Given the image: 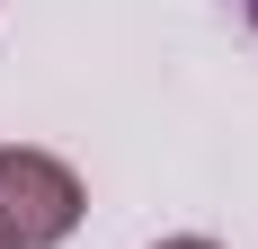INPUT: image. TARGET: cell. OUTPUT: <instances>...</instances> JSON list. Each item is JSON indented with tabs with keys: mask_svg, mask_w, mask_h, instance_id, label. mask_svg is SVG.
I'll return each mask as SVG.
<instances>
[{
	"mask_svg": "<svg viewBox=\"0 0 258 249\" xmlns=\"http://www.w3.org/2000/svg\"><path fill=\"white\" fill-rule=\"evenodd\" d=\"M89 196H80V178L36 143H0V240L9 249H53L72 240Z\"/></svg>",
	"mask_w": 258,
	"mask_h": 249,
	"instance_id": "obj_1",
	"label": "cell"
},
{
	"mask_svg": "<svg viewBox=\"0 0 258 249\" xmlns=\"http://www.w3.org/2000/svg\"><path fill=\"white\" fill-rule=\"evenodd\" d=\"M160 249H214V240H196V231H178V240H160Z\"/></svg>",
	"mask_w": 258,
	"mask_h": 249,
	"instance_id": "obj_2",
	"label": "cell"
},
{
	"mask_svg": "<svg viewBox=\"0 0 258 249\" xmlns=\"http://www.w3.org/2000/svg\"><path fill=\"white\" fill-rule=\"evenodd\" d=\"M240 18H249V27H258V0H240Z\"/></svg>",
	"mask_w": 258,
	"mask_h": 249,
	"instance_id": "obj_3",
	"label": "cell"
},
{
	"mask_svg": "<svg viewBox=\"0 0 258 249\" xmlns=\"http://www.w3.org/2000/svg\"><path fill=\"white\" fill-rule=\"evenodd\" d=\"M0 249H9V240H0Z\"/></svg>",
	"mask_w": 258,
	"mask_h": 249,
	"instance_id": "obj_4",
	"label": "cell"
}]
</instances>
